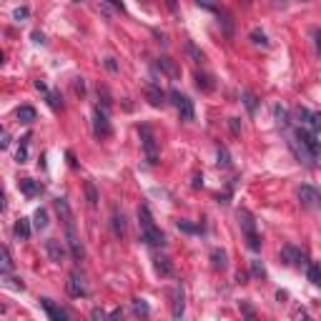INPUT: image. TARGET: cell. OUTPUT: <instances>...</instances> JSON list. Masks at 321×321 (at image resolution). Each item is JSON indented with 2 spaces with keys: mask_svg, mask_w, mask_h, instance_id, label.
Masks as SVG:
<instances>
[{
  "mask_svg": "<svg viewBox=\"0 0 321 321\" xmlns=\"http://www.w3.org/2000/svg\"><path fill=\"white\" fill-rule=\"evenodd\" d=\"M301 321H311V319H309V314H306V311H301Z\"/></svg>",
  "mask_w": 321,
  "mask_h": 321,
  "instance_id": "obj_52",
  "label": "cell"
},
{
  "mask_svg": "<svg viewBox=\"0 0 321 321\" xmlns=\"http://www.w3.org/2000/svg\"><path fill=\"white\" fill-rule=\"evenodd\" d=\"M251 40H254L256 46L268 48V38H266V33H264V30H259V28H254V30H251Z\"/></svg>",
  "mask_w": 321,
  "mask_h": 321,
  "instance_id": "obj_34",
  "label": "cell"
},
{
  "mask_svg": "<svg viewBox=\"0 0 321 321\" xmlns=\"http://www.w3.org/2000/svg\"><path fill=\"white\" fill-rule=\"evenodd\" d=\"M28 141H30V136H23L20 138V148H18V163H25V160H28Z\"/></svg>",
  "mask_w": 321,
  "mask_h": 321,
  "instance_id": "obj_32",
  "label": "cell"
},
{
  "mask_svg": "<svg viewBox=\"0 0 321 321\" xmlns=\"http://www.w3.org/2000/svg\"><path fill=\"white\" fill-rule=\"evenodd\" d=\"M228 126H231V131H233V133H241V126H238V118H231V120H228Z\"/></svg>",
  "mask_w": 321,
  "mask_h": 321,
  "instance_id": "obj_45",
  "label": "cell"
},
{
  "mask_svg": "<svg viewBox=\"0 0 321 321\" xmlns=\"http://www.w3.org/2000/svg\"><path fill=\"white\" fill-rule=\"evenodd\" d=\"M5 209V193H3V188H0V211Z\"/></svg>",
  "mask_w": 321,
  "mask_h": 321,
  "instance_id": "obj_51",
  "label": "cell"
},
{
  "mask_svg": "<svg viewBox=\"0 0 321 321\" xmlns=\"http://www.w3.org/2000/svg\"><path fill=\"white\" fill-rule=\"evenodd\" d=\"M299 201H301L304 209H319L321 196H319V191H316L314 186H301V188H299Z\"/></svg>",
  "mask_w": 321,
  "mask_h": 321,
  "instance_id": "obj_10",
  "label": "cell"
},
{
  "mask_svg": "<svg viewBox=\"0 0 321 321\" xmlns=\"http://www.w3.org/2000/svg\"><path fill=\"white\" fill-rule=\"evenodd\" d=\"M183 286H176L173 289V316L176 319H181L183 316V309H186V304H183Z\"/></svg>",
  "mask_w": 321,
  "mask_h": 321,
  "instance_id": "obj_19",
  "label": "cell"
},
{
  "mask_svg": "<svg viewBox=\"0 0 321 321\" xmlns=\"http://www.w3.org/2000/svg\"><path fill=\"white\" fill-rule=\"evenodd\" d=\"M296 115H299V120H301V128L306 126V131H311V133H316V131H319L321 120H319V115H316V113H311L309 108H296Z\"/></svg>",
  "mask_w": 321,
  "mask_h": 321,
  "instance_id": "obj_12",
  "label": "cell"
},
{
  "mask_svg": "<svg viewBox=\"0 0 321 321\" xmlns=\"http://www.w3.org/2000/svg\"><path fill=\"white\" fill-rule=\"evenodd\" d=\"M273 113H276V123H278L281 128H286V126H289V113H286V108H284V106H276Z\"/></svg>",
  "mask_w": 321,
  "mask_h": 321,
  "instance_id": "obj_31",
  "label": "cell"
},
{
  "mask_svg": "<svg viewBox=\"0 0 321 321\" xmlns=\"http://www.w3.org/2000/svg\"><path fill=\"white\" fill-rule=\"evenodd\" d=\"M53 206H55L60 221L65 223V228L73 226V211H70V206H68V201H65V198H55V201H53Z\"/></svg>",
  "mask_w": 321,
  "mask_h": 321,
  "instance_id": "obj_14",
  "label": "cell"
},
{
  "mask_svg": "<svg viewBox=\"0 0 321 321\" xmlns=\"http://www.w3.org/2000/svg\"><path fill=\"white\" fill-rule=\"evenodd\" d=\"M238 309H241V314L246 316V321H259V316H256V309H254L249 301H241V304H238Z\"/></svg>",
  "mask_w": 321,
  "mask_h": 321,
  "instance_id": "obj_30",
  "label": "cell"
},
{
  "mask_svg": "<svg viewBox=\"0 0 321 321\" xmlns=\"http://www.w3.org/2000/svg\"><path fill=\"white\" fill-rule=\"evenodd\" d=\"M281 261L289 264V266L301 268V266H306V254L299 246H284V249H281Z\"/></svg>",
  "mask_w": 321,
  "mask_h": 321,
  "instance_id": "obj_6",
  "label": "cell"
},
{
  "mask_svg": "<svg viewBox=\"0 0 321 321\" xmlns=\"http://www.w3.org/2000/svg\"><path fill=\"white\" fill-rule=\"evenodd\" d=\"M171 103L176 106V110L181 113V120H193L196 118V110H193V101L188 96H183L181 91H171L168 93Z\"/></svg>",
  "mask_w": 321,
  "mask_h": 321,
  "instance_id": "obj_3",
  "label": "cell"
},
{
  "mask_svg": "<svg viewBox=\"0 0 321 321\" xmlns=\"http://www.w3.org/2000/svg\"><path fill=\"white\" fill-rule=\"evenodd\" d=\"M46 251H48L51 261H55V264H60V261H63V256H65V249L60 246V241H55V238L46 241Z\"/></svg>",
  "mask_w": 321,
  "mask_h": 321,
  "instance_id": "obj_16",
  "label": "cell"
},
{
  "mask_svg": "<svg viewBox=\"0 0 321 321\" xmlns=\"http://www.w3.org/2000/svg\"><path fill=\"white\" fill-rule=\"evenodd\" d=\"M0 131H3V128H0Z\"/></svg>",
  "mask_w": 321,
  "mask_h": 321,
  "instance_id": "obj_54",
  "label": "cell"
},
{
  "mask_svg": "<svg viewBox=\"0 0 321 321\" xmlns=\"http://www.w3.org/2000/svg\"><path fill=\"white\" fill-rule=\"evenodd\" d=\"M158 68L163 70L168 78H173V80H176V78H181V68H178V65H176V60H173V58H168V55H160V58H158Z\"/></svg>",
  "mask_w": 321,
  "mask_h": 321,
  "instance_id": "obj_13",
  "label": "cell"
},
{
  "mask_svg": "<svg viewBox=\"0 0 321 321\" xmlns=\"http://www.w3.org/2000/svg\"><path fill=\"white\" fill-rule=\"evenodd\" d=\"M309 281L311 284H321V271H319V264H309Z\"/></svg>",
  "mask_w": 321,
  "mask_h": 321,
  "instance_id": "obj_36",
  "label": "cell"
},
{
  "mask_svg": "<svg viewBox=\"0 0 321 321\" xmlns=\"http://www.w3.org/2000/svg\"><path fill=\"white\" fill-rule=\"evenodd\" d=\"M106 321H123V311H120V309H115L110 316H106Z\"/></svg>",
  "mask_w": 321,
  "mask_h": 321,
  "instance_id": "obj_42",
  "label": "cell"
},
{
  "mask_svg": "<svg viewBox=\"0 0 321 321\" xmlns=\"http://www.w3.org/2000/svg\"><path fill=\"white\" fill-rule=\"evenodd\" d=\"M68 294L75 296V299L88 296V289H86V284H83V276H80L78 271H73V273L68 276Z\"/></svg>",
  "mask_w": 321,
  "mask_h": 321,
  "instance_id": "obj_11",
  "label": "cell"
},
{
  "mask_svg": "<svg viewBox=\"0 0 321 321\" xmlns=\"http://www.w3.org/2000/svg\"><path fill=\"white\" fill-rule=\"evenodd\" d=\"M138 221H141V233H143L146 244H151V246H163L166 244V236H163V231L153 223V216H151L148 206L138 209Z\"/></svg>",
  "mask_w": 321,
  "mask_h": 321,
  "instance_id": "obj_1",
  "label": "cell"
},
{
  "mask_svg": "<svg viewBox=\"0 0 321 321\" xmlns=\"http://www.w3.org/2000/svg\"><path fill=\"white\" fill-rule=\"evenodd\" d=\"M211 266H214L216 271H223V268L228 266V256H226V251L214 249V251H211Z\"/></svg>",
  "mask_w": 321,
  "mask_h": 321,
  "instance_id": "obj_21",
  "label": "cell"
},
{
  "mask_svg": "<svg viewBox=\"0 0 321 321\" xmlns=\"http://www.w3.org/2000/svg\"><path fill=\"white\" fill-rule=\"evenodd\" d=\"M93 319H96V321H106V314H103L101 309H93Z\"/></svg>",
  "mask_w": 321,
  "mask_h": 321,
  "instance_id": "obj_47",
  "label": "cell"
},
{
  "mask_svg": "<svg viewBox=\"0 0 321 321\" xmlns=\"http://www.w3.org/2000/svg\"><path fill=\"white\" fill-rule=\"evenodd\" d=\"M204 186V176L201 173H193V188H201Z\"/></svg>",
  "mask_w": 321,
  "mask_h": 321,
  "instance_id": "obj_46",
  "label": "cell"
},
{
  "mask_svg": "<svg viewBox=\"0 0 321 321\" xmlns=\"http://www.w3.org/2000/svg\"><path fill=\"white\" fill-rule=\"evenodd\" d=\"M241 98H244V103H246L249 113H254V110H256V106H259V98H256L251 91H244V93H241Z\"/></svg>",
  "mask_w": 321,
  "mask_h": 321,
  "instance_id": "obj_33",
  "label": "cell"
},
{
  "mask_svg": "<svg viewBox=\"0 0 321 321\" xmlns=\"http://www.w3.org/2000/svg\"><path fill=\"white\" fill-rule=\"evenodd\" d=\"M75 93H80V96L86 93V83H83V78H75Z\"/></svg>",
  "mask_w": 321,
  "mask_h": 321,
  "instance_id": "obj_43",
  "label": "cell"
},
{
  "mask_svg": "<svg viewBox=\"0 0 321 321\" xmlns=\"http://www.w3.org/2000/svg\"><path fill=\"white\" fill-rule=\"evenodd\" d=\"M83 188H86V198H88V206H91V209H96V206H98V201H101V196H98V188H96V183H93V181H86V183H83Z\"/></svg>",
  "mask_w": 321,
  "mask_h": 321,
  "instance_id": "obj_25",
  "label": "cell"
},
{
  "mask_svg": "<svg viewBox=\"0 0 321 321\" xmlns=\"http://www.w3.org/2000/svg\"><path fill=\"white\" fill-rule=\"evenodd\" d=\"M113 233L118 238L126 236V218H123V214H118V211H113Z\"/></svg>",
  "mask_w": 321,
  "mask_h": 321,
  "instance_id": "obj_26",
  "label": "cell"
},
{
  "mask_svg": "<svg viewBox=\"0 0 321 321\" xmlns=\"http://www.w3.org/2000/svg\"><path fill=\"white\" fill-rule=\"evenodd\" d=\"M40 306L46 309V314H48V319L51 321H75L63 306H58V304H53L51 299H40Z\"/></svg>",
  "mask_w": 321,
  "mask_h": 321,
  "instance_id": "obj_7",
  "label": "cell"
},
{
  "mask_svg": "<svg viewBox=\"0 0 321 321\" xmlns=\"http://www.w3.org/2000/svg\"><path fill=\"white\" fill-rule=\"evenodd\" d=\"M13 268H15V261H13L10 251L0 244V273H10Z\"/></svg>",
  "mask_w": 321,
  "mask_h": 321,
  "instance_id": "obj_18",
  "label": "cell"
},
{
  "mask_svg": "<svg viewBox=\"0 0 321 321\" xmlns=\"http://www.w3.org/2000/svg\"><path fill=\"white\" fill-rule=\"evenodd\" d=\"M178 228L186 231V233H201L204 226H196V223H188V221H178Z\"/></svg>",
  "mask_w": 321,
  "mask_h": 321,
  "instance_id": "obj_37",
  "label": "cell"
},
{
  "mask_svg": "<svg viewBox=\"0 0 321 321\" xmlns=\"http://www.w3.org/2000/svg\"><path fill=\"white\" fill-rule=\"evenodd\" d=\"M35 118H38V113H35L33 106H20L18 108V120H20V123H33Z\"/></svg>",
  "mask_w": 321,
  "mask_h": 321,
  "instance_id": "obj_27",
  "label": "cell"
},
{
  "mask_svg": "<svg viewBox=\"0 0 321 321\" xmlns=\"http://www.w3.org/2000/svg\"><path fill=\"white\" fill-rule=\"evenodd\" d=\"M98 98H103V106H106V108H110V103H113V101H110V93H108V88H106V86H98Z\"/></svg>",
  "mask_w": 321,
  "mask_h": 321,
  "instance_id": "obj_40",
  "label": "cell"
},
{
  "mask_svg": "<svg viewBox=\"0 0 321 321\" xmlns=\"http://www.w3.org/2000/svg\"><path fill=\"white\" fill-rule=\"evenodd\" d=\"M196 86H198L201 91H206V93H211V91L216 88L214 78H211L209 73H196Z\"/></svg>",
  "mask_w": 321,
  "mask_h": 321,
  "instance_id": "obj_23",
  "label": "cell"
},
{
  "mask_svg": "<svg viewBox=\"0 0 321 321\" xmlns=\"http://www.w3.org/2000/svg\"><path fill=\"white\" fill-rule=\"evenodd\" d=\"M251 273H254V278H266L264 264H261V261H251Z\"/></svg>",
  "mask_w": 321,
  "mask_h": 321,
  "instance_id": "obj_38",
  "label": "cell"
},
{
  "mask_svg": "<svg viewBox=\"0 0 321 321\" xmlns=\"http://www.w3.org/2000/svg\"><path fill=\"white\" fill-rule=\"evenodd\" d=\"M289 143H291V148H294V153H296V158H299V160H304V163H309V166H311L314 160H316V158H314V156H311V153H309V151H306L301 143H296L294 138H291Z\"/></svg>",
  "mask_w": 321,
  "mask_h": 321,
  "instance_id": "obj_24",
  "label": "cell"
},
{
  "mask_svg": "<svg viewBox=\"0 0 321 321\" xmlns=\"http://www.w3.org/2000/svg\"><path fill=\"white\" fill-rule=\"evenodd\" d=\"M46 96H48L51 108H55V110H60V108H63V98H60V93H58V91H48Z\"/></svg>",
  "mask_w": 321,
  "mask_h": 321,
  "instance_id": "obj_35",
  "label": "cell"
},
{
  "mask_svg": "<svg viewBox=\"0 0 321 321\" xmlns=\"http://www.w3.org/2000/svg\"><path fill=\"white\" fill-rule=\"evenodd\" d=\"M186 51H188V53H191V55H193L196 60H204V53H201V51H198V48H196V46L191 43V40L186 43Z\"/></svg>",
  "mask_w": 321,
  "mask_h": 321,
  "instance_id": "obj_41",
  "label": "cell"
},
{
  "mask_svg": "<svg viewBox=\"0 0 321 321\" xmlns=\"http://www.w3.org/2000/svg\"><path fill=\"white\" fill-rule=\"evenodd\" d=\"M296 143H301L314 158L319 156V141H316V133H311V131H306V128H296V133L291 136Z\"/></svg>",
  "mask_w": 321,
  "mask_h": 321,
  "instance_id": "obj_5",
  "label": "cell"
},
{
  "mask_svg": "<svg viewBox=\"0 0 321 321\" xmlns=\"http://www.w3.org/2000/svg\"><path fill=\"white\" fill-rule=\"evenodd\" d=\"M65 236H68L70 256H73L75 261H80V259L86 256V249H83V244H80V238H78V233H75V226H68V228H65Z\"/></svg>",
  "mask_w": 321,
  "mask_h": 321,
  "instance_id": "obj_9",
  "label": "cell"
},
{
  "mask_svg": "<svg viewBox=\"0 0 321 321\" xmlns=\"http://www.w3.org/2000/svg\"><path fill=\"white\" fill-rule=\"evenodd\" d=\"M93 133L98 138H108L110 136V120H108L106 110H101V108H96V113H93Z\"/></svg>",
  "mask_w": 321,
  "mask_h": 321,
  "instance_id": "obj_8",
  "label": "cell"
},
{
  "mask_svg": "<svg viewBox=\"0 0 321 321\" xmlns=\"http://www.w3.org/2000/svg\"><path fill=\"white\" fill-rule=\"evenodd\" d=\"M106 68H108V70H118V65L113 63V58H106Z\"/></svg>",
  "mask_w": 321,
  "mask_h": 321,
  "instance_id": "obj_50",
  "label": "cell"
},
{
  "mask_svg": "<svg viewBox=\"0 0 321 321\" xmlns=\"http://www.w3.org/2000/svg\"><path fill=\"white\" fill-rule=\"evenodd\" d=\"M0 65H3V53H0Z\"/></svg>",
  "mask_w": 321,
  "mask_h": 321,
  "instance_id": "obj_53",
  "label": "cell"
},
{
  "mask_svg": "<svg viewBox=\"0 0 321 321\" xmlns=\"http://www.w3.org/2000/svg\"><path fill=\"white\" fill-rule=\"evenodd\" d=\"M146 98H148L151 106L160 108V106H166V98H168V96H166L163 91H160L158 86H148V88H146Z\"/></svg>",
  "mask_w": 321,
  "mask_h": 321,
  "instance_id": "obj_15",
  "label": "cell"
},
{
  "mask_svg": "<svg viewBox=\"0 0 321 321\" xmlns=\"http://www.w3.org/2000/svg\"><path fill=\"white\" fill-rule=\"evenodd\" d=\"M13 231H15V238H18V241H28V238H30V223H28V218H18Z\"/></svg>",
  "mask_w": 321,
  "mask_h": 321,
  "instance_id": "obj_22",
  "label": "cell"
},
{
  "mask_svg": "<svg viewBox=\"0 0 321 321\" xmlns=\"http://www.w3.org/2000/svg\"><path fill=\"white\" fill-rule=\"evenodd\" d=\"M33 40H35V43H46V35L35 30V33H33Z\"/></svg>",
  "mask_w": 321,
  "mask_h": 321,
  "instance_id": "obj_48",
  "label": "cell"
},
{
  "mask_svg": "<svg viewBox=\"0 0 321 321\" xmlns=\"http://www.w3.org/2000/svg\"><path fill=\"white\" fill-rule=\"evenodd\" d=\"M33 218H35L33 223H35V228H38V231H43V228L48 226V211H46V209H38Z\"/></svg>",
  "mask_w": 321,
  "mask_h": 321,
  "instance_id": "obj_29",
  "label": "cell"
},
{
  "mask_svg": "<svg viewBox=\"0 0 321 321\" xmlns=\"http://www.w3.org/2000/svg\"><path fill=\"white\" fill-rule=\"evenodd\" d=\"M218 166H231V156H228V151L223 148V146H218Z\"/></svg>",
  "mask_w": 321,
  "mask_h": 321,
  "instance_id": "obj_39",
  "label": "cell"
},
{
  "mask_svg": "<svg viewBox=\"0 0 321 321\" xmlns=\"http://www.w3.org/2000/svg\"><path fill=\"white\" fill-rule=\"evenodd\" d=\"M28 15H30L28 8H18V10H15V20H23V18H28Z\"/></svg>",
  "mask_w": 321,
  "mask_h": 321,
  "instance_id": "obj_44",
  "label": "cell"
},
{
  "mask_svg": "<svg viewBox=\"0 0 321 321\" xmlns=\"http://www.w3.org/2000/svg\"><path fill=\"white\" fill-rule=\"evenodd\" d=\"M141 146L146 151L148 163H158V143H156V136L148 126H141Z\"/></svg>",
  "mask_w": 321,
  "mask_h": 321,
  "instance_id": "obj_4",
  "label": "cell"
},
{
  "mask_svg": "<svg viewBox=\"0 0 321 321\" xmlns=\"http://www.w3.org/2000/svg\"><path fill=\"white\" fill-rule=\"evenodd\" d=\"M133 311H136V316H141V319H148V316H151V306H148L143 299H133Z\"/></svg>",
  "mask_w": 321,
  "mask_h": 321,
  "instance_id": "obj_28",
  "label": "cell"
},
{
  "mask_svg": "<svg viewBox=\"0 0 321 321\" xmlns=\"http://www.w3.org/2000/svg\"><path fill=\"white\" fill-rule=\"evenodd\" d=\"M153 261H156V271L160 276H173V264H171L168 256H156Z\"/></svg>",
  "mask_w": 321,
  "mask_h": 321,
  "instance_id": "obj_20",
  "label": "cell"
},
{
  "mask_svg": "<svg viewBox=\"0 0 321 321\" xmlns=\"http://www.w3.org/2000/svg\"><path fill=\"white\" fill-rule=\"evenodd\" d=\"M18 188H20L25 196H38L40 191H43V186H40L38 181H33V178H20V181H18Z\"/></svg>",
  "mask_w": 321,
  "mask_h": 321,
  "instance_id": "obj_17",
  "label": "cell"
},
{
  "mask_svg": "<svg viewBox=\"0 0 321 321\" xmlns=\"http://www.w3.org/2000/svg\"><path fill=\"white\" fill-rule=\"evenodd\" d=\"M35 88H38L40 93H48V86L43 83V80H35Z\"/></svg>",
  "mask_w": 321,
  "mask_h": 321,
  "instance_id": "obj_49",
  "label": "cell"
},
{
  "mask_svg": "<svg viewBox=\"0 0 321 321\" xmlns=\"http://www.w3.org/2000/svg\"><path fill=\"white\" fill-rule=\"evenodd\" d=\"M238 223H241V231H244V236H246V244H249V249L251 251H261V236L256 233V221H254V216H251V211H246V209H238Z\"/></svg>",
  "mask_w": 321,
  "mask_h": 321,
  "instance_id": "obj_2",
  "label": "cell"
}]
</instances>
